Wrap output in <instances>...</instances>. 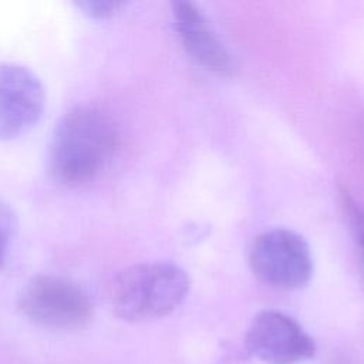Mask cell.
I'll return each instance as SVG.
<instances>
[{
	"instance_id": "obj_1",
	"label": "cell",
	"mask_w": 364,
	"mask_h": 364,
	"mask_svg": "<svg viewBox=\"0 0 364 364\" xmlns=\"http://www.w3.org/2000/svg\"><path fill=\"white\" fill-rule=\"evenodd\" d=\"M118 132L112 118L101 108L77 105L67 111L51 135L48 171L64 186L94 181L112 161Z\"/></svg>"
},
{
	"instance_id": "obj_2",
	"label": "cell",
	"mask_w": 364,
	"mask_h": 364,
	"mask_svg": "<svg viewBox=\"0 0 364 364\" xmlns=\"http://www.w3.org/2000/svg\"><path fill=\"white\" fill-rule=\"evenodd\" d=\"M191 289L188 273L168 262H145L122 269L111 282L109 303L121 320L151 321L178 309Z\"/></svg>"
},
{
	"instance_id": "obj_3",
	"label": "cell",
	"mask_w": 364,
	"mask_h": 364,
	"mask_svg": "<svg viewBox=\"0 0 364 364\" xmlns=\"http://www.w3.org/2000/svg\"><path fill=\"white\" fill-rule=\"evenodd\" d=\"M17 307L27 320L53 331H80L94 317V306L85 290L54 274L31 277L18 293Z\"/></svg>"
},
{
	"instance_id": "obj_4",
	"label": "cell",
	"mask_w": 364,
	"mask_h": 364,
	"mask_svg": "<svg viewBox=\"0 0 364 364\" xmlns=\"http://www.w3.org/2000/svg\"><path fill=\"white\" fill-rule=\"evenodd\" d=\"M249 264L259 280L280 290L306 286L313 273V257L306 240L282 228L266 230L253 240Z\"/></svg>"
},
{
	"instance_id": "obj_5",
	"label": "cell",
	"mask_w": 364,
	"mask_h": 364,
	"mask_svg": "<svg viewBox=\"0 0 364 364\" xmlns=\"http://www.w3.org/2000/svg\"><path fill=\"white\" fill-rule=\"evenodd\" d=\"M245 346L266 364H299L316 353L314 340L290 316L263 310L252 321Z\"/></svg>"
},
{
	"instance_id": "obj_6",
	"label": "cell",
	"mask_w": 364,
	"mask_h": 364,
	"mask_svg": "<svg viewBox=\"0 0 364 364\" xmlns=\"http://www.w3.org/2000/svg\"><path fill=\"white\" fill-rule=\"evenodd\" d=\"M44 102V87L30 68L0 64V141L14 139L31 129L43 114Z\"/></svg>"
},
{
	"instance_id": "obj_7",
	"label": "cell",
	"mask_w": 364,
	"mask_h": 364,
	"mask_svg": "<svg viewBox=\"0 0 364 364\" xmlns=\"http://www.w3.org/2000/svg\"><path fill=\"white\" fill-rule=\"evenodd\" d=\"M171 6L175 28L186 53L206 70L218 75H228L233 68L230 54L200 7L182 0L172 1Z\"/></svg>"
},
{
	"instance_id": "obj_8",
	"label": "cell",
	"mask_w": 364,
	"mask_h": 364,
	"mask_svg": "<svg viewBox=\"0 0 364 364\" xmlns=\"http://www.w3.org/2000/svg\"><path fill=\"white\" fill-rule=\"evenodd\" d=\"M340 203L341 209L348 220L350 229L354 236V242L357 245L358 260H360V270L364 280V210L348 192L347 188H340Z\"/></svg>"
},
{
	"instance_id": "obj_9",
	"label": "cell",
	"mask_w": 364,
	"mask_h": 364,
	"mask_svg": "<svg viewBox=\"0 0 364 364\" xmlns=\"http://www.w3.org/2000/svg\"><path fill=\"white\" fill-rule=\"evenodd\" d=\"M17 230V215L13 208L0 199V267L6 262L9 246Z\"/></svg>"
},
{
	"instance_id": "obj_10",
	"label": "cell",
	"mask_w": 364,
	"mask_h": 364,
	"mask_svg": "<svg viewBox=\"0 0 364 364\" xmlns=\"http://www.w3.org/2000/svg\"><path fill=\"white\" fill-rule=\"evenodd\" d=\"M75 6L90 17L105 18V17L114 16L124 6V3L107 1V0H85V1H77Z\"/></svg>"
}]
</instances>
